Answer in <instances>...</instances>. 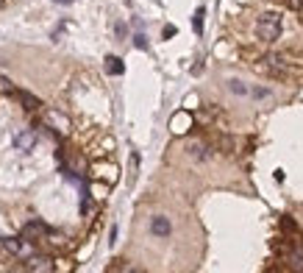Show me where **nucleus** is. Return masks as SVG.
Wrapping results in <instances>:
<instances>
[{"mask_svg": "<svg viewBox=\"0 0 303 273\" xmlns=\"http://www.w3.org/2000/svg\"><path fill=\"white\" fill-rule=\"evenodd\" d=\"M14 145L20 148V151H31V148L37 145V134L34 131H20L14 137Z\"/></svg>", "mask_w": 303, "mask_h": 273, "instance_id": "nucleus-4", "label": "nucleus"}, {"mask_svg": "<svg viewBox=\"0 0 303 273\" xmlns=\"http://www.w3.org/2000/svg\"><path fill=\"white\" fill-rule=\"evenodd\" d=\"M25 268L28 270H53V265H50V259H47V257H28Z\"/></svg>", "mask_w": 303, "mask_h": 273, "instance_id": "nucleus-6", "label": "nucleus"}, {"mask_svg": "<svg viewBox=\"0 0 303 273\" xmlns=\"http://www.w3.org/2000/svg\"><path fill=\"white\" fill-rule=\"evenodd\" d=\"M256 34L264 39V42H276V39L281 37V17L272 14V11L261 14L259 22H256Z\"/></svg>", "mask_w": 303, "mask_h": 273, "instance_id": "nucleus-1", "label": "nucleus"}, {"mask_svg": "<svg viewBox=\"0 0 303 273\" xmlns=\"http://www.w3.org/2000/svg\"><path fill=\"white\" fill-rule=\"evenodd\" d=\"M134 45L139 47V50H147V37H145V34H136V37H134Z\"/></svg>", "mask_w": 303, "mask_h": 273, "instance_id": "nucleus-13", "label": "nucleus"}, {"mask_svg": "<svg viewBox=\"0 0 303 273\" xmlns=\"http://www.w3.org/2000/svg\"><path fill=\"white\" fill-rule=\"evenodd\" d=\"M292 259L298 262V268H303V237H295V242H292Z\"/></svg>", "mask_w": 303, "mask_h": 273, "instance_id": "nucleus-7", "label": "nucleus"}, {"mask_svg": "<svg viewBox=\"0 0 303 273\" xmlns=\"http://www.w3.org/2000/svg\"><path fill=\"white\" fill-rule=\"evenodd\" d=\"M189 153H192V156H198V159H209V153H206L203 145H189Z\"/></svg>", "mask_w": 303, "mask_h": 273, "instance_id": "nucleus-12", "label": "nucleus"}, {"mask_svg": "<svg viewBox=\"0 0 303 273\" xmlns=\"http://www.w3.org/2000/svg\"><path fill=\"white\" fill-rule=\"evenodd\" d=\"M203 17H206V9L200 6V9L195 11V17H192V28H195V34H200V31H203Z\"/></svg>", "mask_w": 303, "mask_h": 273, "instance_id": "nucleus-9", "label": "nucleus"}, {"mask_svg": "<svg viewBox=\"0 0 303 273\" xmlns=\"http://www.w3.org/2000/svg\"><path fill=\"white\" fill-rule=\"evenodd\" d=\"M228 90L236 92V95H248V87L242 84V81H228Z\"/></svg>", "mask_w": 303, "mask_h": 273, "instance_id": "nucleus-11", "label": "nucleus"}, {"mask_svg": "<svg viewBox=\"0 0 303 273\" xmlns=\"http://www.w3.org/2000/svg\"><path fill=\"white\" fill-rule=\"evenodd\" d=\"M47 231H50V229H47L42 221H31L25 229H22V240H28V242H37L39 237H45V234H47Z\"/></svg>", "mask_w": 303, "mask_h": 273, "instance_id": "nucleus-2", "label": "nucleus"}, {"mask_svg": "<svg viewBox=\"0 0 303 273\" xmlns=\"http://www.w3.org/2000/svg\"><path fill=\"white\" fill-rule=\"evenodd\" d=\"M20 100L25 103V109H39V100L34 98V95H28V92H20Z\"/></svg>", "mask_w": 303, "mask_h": 273, "instance_id": "nucleus-10", "label": "nucleus"}, {"mask_svg": "<svg viewBox=\"0 0 303 273\" xmlns=\"http://www.w3.org/2000/svg\"><path fill=\"white\" fill-rule=\"evenodd\" d=\"M248 92H251V95H253V98H267V95H270V92H267V90H248Z\"/></svg>", "mask_w": 303, "mask_h": 273, "instance_id": "nucleus-15", "label": "nucleus"}, {"mask_svg": "<svg viewBox=\"0 0 303 273\" xmlns=\"http://www.w3.org/2000/svg\"><path fill=\"white\" fill-rule=\"evenodd\" d=\"M150 231H153L156 237H167L170 231H173V226H170V221H167L164 215H156V217L150 221Z\"/></svg>", "mask_w": 303, "mask_h": 273, "instance_id": "nucleus-3", "label": "nucleus"}, {"mask_svg": "<svg viewBox=\"0 0 303 273\" xmlns=\"http://www.w3.org/2000/svg\"><path fill=\"white\" fill-rule=\"evenodd\" d=\"M106 73L109 75H123L126 73V64L120 56H106Z\"/></svg>", "mask_w": 303, "mask_h": 273, "instance_id": "nucleus-5", "label": "nucleus"}, {"mask_svg": "<svg viewBox=\"0 0 303 273\" xmlns=\"http://www.w3.org/2000/svg\"><path fill=\"white\" fill-rule=\"evenodd\" d=\"M53 3H62V6H67V3H75V0H53Z\"/></svg>", "mask_w": 303, "mask_h": 273, "instance_id": "nucleus-16", "label": "nucleus"}, {"mask_svg": "<svg viewBox=\"0 0 303 273\" xmlns=\"http://www.w3.org/2000/svg\"><path fill=\"white\" fill-rule=\"evenodd\" d=\"M187 123H189V115H187V112H184V115H175V117H173V131H175V134L187 131V128H184Z\"/></svg>", "mask_w": 303, "mask_h": 273, "instance_id": "nucleus-8", "label": "nucleus"}, {"mask_svg": "<svg viewBox=\"0 0 303 273\" xmlns=\"http://www.w3.org/2000/svg\"><path fill=\"white\" fill-rule=\"evenodd\" d=\"M175 25H164V39H170V37H175Z\"/></svg>", "mask_w": 303, "mask_h": 273, "instance_id": "nucleus-14", "label": "nucleus"}]
</instances>
